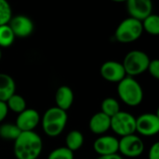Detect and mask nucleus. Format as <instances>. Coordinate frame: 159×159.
Masks as SVG:
<instances>
[{
    "mask_svg": "<svg viewBox=\"0 0 159 159\" xmlns=\"http://www.w3.org/2000/svg\"><path fill=\"white\" fill-rule=\"evenodd\" d=\"M42 150V139L34 131H21L14 141L13 152L17 159H37Z\"/></svg>",
    "mask_w": 159,
    "mask_h": 159,
    "instance_id": "nucleus-1",
    "label": "nucleus"
},
{
    "mask_svg": "<svg viewBox=\"0 0 159 159\" xmlns=\"http://www.w3.org/2000/svg\"><path fill=\"white\" fill-rule=\"evenodd\" d=\"M68 120L67 112L57 106L48 108L41 119L42 129L46 135L54 138L62 133Z\"/></svg>",
    "mask_w": 159,
    "mask_h": 159,
    "instance_id": "nucleus-2",
    "label": "nucleus"
},
{
    "mask_svg": "<svg viewBox=\"0 0 159 159\" xmlns=\"http://www.w3.org/2000/svg\"><path fill=\"white\" fill-rule=\"evenodd\" d=\"M117 94L125 104L131 107L140 105L143 100L142 86L134 77L129 75L117 83Z\"/></svg>",
    "mask_w": 159,
    "mask_h": 159,
    "instance_id": "nucleus-3",
    "label": "nucleus"
},
{
    "mask_svg": "<svg viewBox=\"0 0 159 159\" xmlns=\"http://www.w3.org/2000/svg\"><path fill=\"white\" fill-rule=\"evenodd\" d=\"M143 29L142 21L129 17L119 23L116 30L115 37L118 42L127 44L139 39L143 34Z\"/></svg>",
    "mask_w": 159,
    "mask_h": 159,
    "instance_id": "nucleus-4",
    "label": "nucleus"
},
{
    "mask_svg": "<svg viewBox=\"0 0 159 159\" xmlns=\"http://www.w3.org/2000/svg\"><path fill=\"white\" fill-rule=\"evenodd\" d=\"M149 62L150 58L144 51L131 50L125 56L122 64L126 75L134 77L146 72Z\"/></svg>",
    "mask_w": 159,
    "mask_h": 159,
    "instance_id": "nucleus-5",
    "label": "nucleus"
},
{
    "mask_svg": "<svg viewBox=\"0 0 159 159\" xmlns=\"http://www.w3.org/2000/svg\"><path fill=\"white\" fill-rule=\"evenodd\" d=\"M116 135L124 137L136 132V117L129 112L120 111L111 117V129Z\"/></svg>",
    "mask_w": 159,
    "mask_h": 159,
    "instance_id": "nucleus-6",
    "label": "nucleus"
},
{
    "mask_svg": "<svg viewBox=\"0 0 159 159\" xmlns=\"http://www.w3.org/2000/svg\"><path fill=\"white\" fill-rule=\"evenodd\" d=\"M144 151V143L138 135L130 134L118 140V153L127 157H138Z\"/></svg>",
    "mask_w": 159,
    "mask_h": 159,
    "instance_id": "nucleus-7",
    "label": "nucleus"
},
{
    "mask_svg": "<svg viewBox=\"0 0 159 159\" xmlns=\"http://www.w3.org/2000/svg\"><path fill=\"white\" fill-rule=\"evenodd\" d=\"M136 132L144 137L155 136L159 132V116L157 113L142 114L136 118Z\"/></svg>",
    "mask_w": 159,
    "mask_h": 159,
    "instance_id": "nucleus-8",
    "label": "nucleus"
},
{
    "mask_svg": "<svg viewBox=\"0 0 159 159\" xmlns=\"http://www.w3.org/2000/svg\"><path fill=\"white\" fill-rule=\"evenodd\" d=\"M100 74L104 80L111 83H118L127 76L122 62L116 61H107L102 63Z\"/></svg>",
    "mask_w": 159,
    "mask_h": 159,
    "instance_id": "nucleus-9",
    "label": "nucleus"
},
{
    "mask_svg": "<svg viewBox=\"0 0 159 159\" xmlns=\"http://www.w3.org/2000/svg\"><path fill=\"white\" fill-rule=\"evenodd\" d=\"M8 25L10 26L15 37L25 38L32 34L34 32V22L33 20L25 15L12 16Z\"/></svg>",
    "mask_w": 159,
    "mask_h": 159,
    "instance_id": "nucleus-10",
    "label": "nucleus"
},
{
    "mask_svg": "<svg viewBox=\"0 0 159 159\" xmlns=\"http://www.w3.org/2000/svg\"><path fill=\"white\" fill-rule=\"evenodd\" d=\"M39 113L32 108H26L21 113L18 114L15 124L20 131H34L40 123Z\"/></svg>",
    "mask_w": 159,
    "mask_h": 159,
    "instance_id": "nucleus-11",
    "label": "nucleus"
},
{
    "mask_svg": "<svg viewBox=\"0 0 159 159\" xmlns=\"http://www.w3.org/2000/svg\"><path fill=\"white\" fill-rule=\"evenodd\" d=\"M126 3L129 17L141 21L153 13L152 0H127Z\"/></svg>",
    "mask_w": 159,
    "mask_h": 159,
    "instance_id": "nucleus-12",
    "label": "nucleus"
},
{
    "mask_svg": "<svg viewBox=\"0 0 159 159\" xmlns=\"http://www.w3.org/2000/svg\"><path fill=\"white\" fill-rule=\"evenodd\" d=\"M93 149L99 157L118 154V139L111 135L100 136L95 140Z\"/></svg>",
    "mask_w": 159,
    "mask_h": 159,
    "instance_id": "nucleus-13",
    "label": "nucleus"
},
{
    "mask_svg": "<svg viewBox=\"0 0 159 159\" xmlns=\"http://www.w3.org/2000/svg\"><path fill=\"white\" fill-rule=\"evenodd\" d=\"M89 129L96 135H102L111 129V117L100 111L89 119Z\"/></svg>",
    "mask_w": 159,
    "mask_h": 159,
    "instance_id": "nucleus-14",
    "label": "nucleus"
},
{
    "mask_svg": "<svg viewBox=\"0 0 159 159\" xmlns=\"http://www.w3.org/2000/svg\"><path fill=\"white\" fill-rule=\"evenodd\" d=\"M74 99H75L74 92L72 89L68 86H65V85L61 86L58 88V89L55 92L56 106L66 112L72 107Z\"/></svg>",
    "mask_w": 159,
    "mask_h": 159,
    "instance_id": "nucleus-15",
    "label": "nucleus"
},
{
    "mask_svg": "<svg viewBox=\"0 0 159 159\" xmlns=\"http://www.w3.org/2000/svg\"><path fill=\"white\" fill-rule=\"evenodd\" d=\"M15 91L16 84L14 79L7 74L0 73V101L6 102Z\"/></svg>",
    "mask_w": 159,
    "mask_h": 159,
    "instance_id": "nucleus-16",
    "label": "nucleus"
},
{
    "mask_svg": "<svg viewBox=\"0 0 159 159\" xmlns=\"http://www.w3.org/2000/svg\"><path fill=\"white\" fill-rule=\"evenodd\" d=\"M65 147L70 149L72 152L79 150L84 144V136L79 130H71L65 139Z\"/></svg>",
    "mask_w": 159,
    "mask_h": 159,
    "instance_id": "nucleus-17",
    "label": "nucleus"
},
{
    "mask_svg": "<svg viewBox=\"0 0 159 159\" xmlns=\"http://www.w3.org/2000/svg\"><path fill=\"white\" fill-rule=\"evenodd\" d=\"M8 111H11L15 114H20L27 108V103L25 99L19 94L14 93L11 95L6 102Z\"/></svg>",
    "mask_w": 159,
    "mask_h": 159,
    "instance_id": "nucleus-18",
    "label": "nucleus"
},
{
    "mask_svg": "<svg viewBox=\"0 0 159 159\" xmlns=\"http://www.w3.org/2000/svg\"><path fill=\"white\" fill-rule=\"evenodd\" d=\"M20 129L16 124L5 123L0 125V138L6 141H15L20 134Z\"/></svg>",
    "mask_w": 159,
    "mask_h": 159,
    "instance_id": "nucleus-19",
    "label": "nucleus"
},
{
    "mask_svg": "<svg viewBox=\"0 0 159 159\" xmlns=\"http://www.w3.org/2000/svg\"><path fill=\"white\" fill-rule=\"evenodd\" d=\"M143 29L146 33L152 35H157L159 34V17L157 14H150L144 20H142Z\"/></svg>",
    "mask_w": 159,
    "mask_h": 159,
    "instance_id": "nucleus-20",
    "label": "nucleus"
},
{
    "mask_svg": "<svg viewBox=\"0 0 159 159\" xmlns=\"http://www.w3.org/2000/svg\"><path fill=\"white\" fill-rule=\"evenodd\" d=\"M120 111H121L120 110V104L116 99H115L113 97H108L102 101L101 112H102L103 114H105L109 117L114 116L115 115H116Z\"/></svg>",
    "mask_w": 159,
    "mask_h": 159,
    "instance_id": "nucleus-21",
    "label": "nucleus"
},
{
    "mask_svg": "<svg viewBox=\"0 0 159 159\" xmlns=\"http://www.w3.org/2000/svg\"><path fill=\"white\" fill-rule=\"evenodd\" d=\"M15 38L16 37L8 23L0 25V48L10 47L13 44Z\"/></svg>",
    "mask_w": 159,
    "mask_h": 159,
    "instance_id": "nucleus-22",
    "label": "nucleus"
},
{
    "mask_svg": "<svg viewBox=\"0 0 159 159\" xmlns=\"http://www.w3.org/2000/svg\"><path fill=\"white\" fill-rule=\"evenodd\" d=\"M12 18V9L7 0H0V25L7 24Z\"/></svg>",
    "mask_w": 159,
    "mask_h": 159,
    "instance_id": "nucleus-23",
    "label": "nucleus"
},
{
    "mask_svg": "<svg viewBox=\"0 0 159 159\" xmlns=\"http://www.w3.org/2000/svg\"><path fill=\"white\" fill-rule=\"evenodd\" d=\"M74 152H72L70 149H68L67 147H59L56 148L54 150H52L48 159H74Z\"/></svg>",
    "mask_w": 159,
    "mask_h": 159,
    "instance_id": "nucleus-24",
    "label": "nucleus"
},
{
    "mask_svg": "<svg viewBox=\"0 0 159 159\" xmlns=\"http://www.w3.org/2000/svg\"><path fill=\"white\" fill-rule=\"evenodd\" d=\"M152 77L155 79H159V61L157 59L150 60L147 70Z\"/></svg>",
    "mask_w": 159,
    "mask_h": 159,
    "instance_id": "nucleus-25",
    "label": "nucleus"
},
{
    "mask_svg": "<svg viewBox=\"0 0 159 159\" xmlns=\"http://www.w3.org/2000/svg\"><path fill=\"white\" fill-rule=\"evenodd\" d=\"M148 159H159V143L156 142L149 149Z\"/></svg>",
    "mask_w": 159,
    "mask_h": 159,
    "instance_id": "nucleus-26",
    "label": "nucleus"
},
{
    "mask_svg": "<svg viewBox=\"0 0 159 159\" xmlns=\"http://www.w3.org/2000/svg\"><path fill=\"white\" fill-rule=\"evenodd\" d=\"M7 113H8V109L6 102L0 101V123H2L5 120V118L7 116Z\"/></svg>",
    "mask_w": 159,
    "mask_h": 159,
    "instance_id": "nucleus-27",
    "label": "nucleus"
},
{
    "mask_svg": "<svg viewBox=\"0 0 159 159\" xmlns=\"http://www.w3.org/2000/svg\"><path fill=\"white\" fill-rule=\"evenodd\" d=\"M97 159H123V157L119 154H114L109 156H101Z\"/></svg>",
    "mask_w": 159,
    "mask_h": 159,
    "instance_id": "nucleus-28",
    "label": "nucleus"
},
{
    "mask_svg": "<svg viewBox=\"0 0 159 159\" xmlns=\"http://www.w3.org/2000/svg\"><path fill=\"white\" fill-rule=\"evenodd\" d=\"M113 2H116V3H121V2H127V0H111Z\"/></svg>",
    "mask_w": 159,
    "mask_h": 159,
    "instance_id": "nucleus-29",
    "label": "nucleus"
},
{
    "mask_svg": "<svg viewBox=\"0 0 159 159\" xmlns=\"http://www.w3.org/2000/svg\"><path fill=\"white\" fill-rule=\"evenodd\" d=\"M2 58V51H1V48H0V60Z\"/></svg>",
    "mask_w": 159,
    "mask_h": 159,
    "instance_id": "nucleus-30",
    "label": "nucleus"
}]
</instances>
